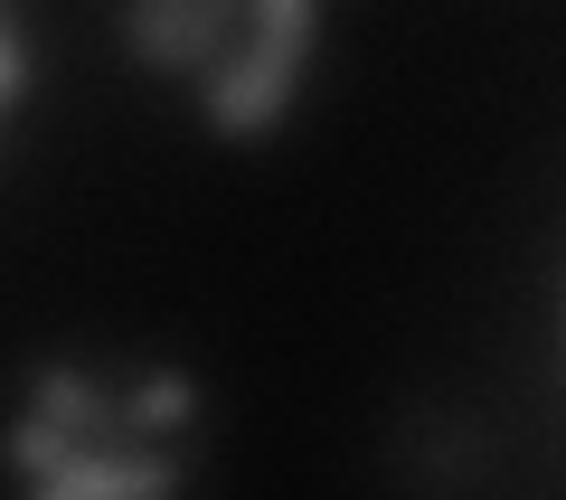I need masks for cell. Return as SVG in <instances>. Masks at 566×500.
Returning <instances> with one entry per match:
<instances>
[{
  "instance_id": "1",
  "label": "cell",
  "mask_w": 566,
  "mask_h": 500,
  "mask_svg": "<svg viewBox=\"0 0 566 500\" xmlns=\"http://www.w3.org/2000/svg\"><path fill=\"white\" fill-rule=\"evenodd\" d=\"M199 416L189 368H85V360H39L20 387V416L0 435V462L20 500H180L189 454L180 425Z\"/></svg>"
},
{
  "instance_id": "2",
  "label": "cell",
  "mask_w": 566,
  "mask_h": 500,
  "mask_svg": "<svg viewBox=\"0 0 566 500\" xmlns=\"http://www.w3.org/2000/svg\"><path fill=\"white\" fill-rule=\"evenodd\" d=\"M312 48H322V10H312V0H255V10H227V39L208 48V66L189 76L208 133H227V142L274 133V123L293 114V95H303Z\"/></svg>"
},
{
  "instance_id": "3",
  "label": "cell",
  "mask_w": 566,
  "mask_h": 500,
  "mask_svg": "<svg viewBox=\"0 0 566 500\" xmlns=\"http://www.w3.org/2000/svg\"><path fill=\"white\" fill-rule=\"evenodd\" d=\"M29 85H39V58H29V39H20V20H0V123L29 104Z\"/></svg>"
}]
</instances>
